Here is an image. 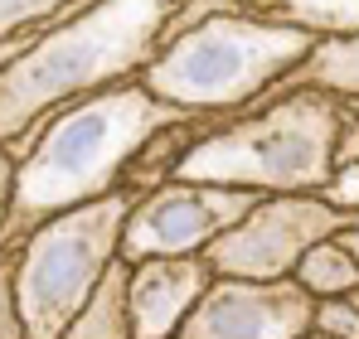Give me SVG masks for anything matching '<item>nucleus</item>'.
<instances>
[{"mask_svg":"<svg viewBox=\"0 0 359 339\" xmlns=\"http://www.w3.org/2000/svg\"><path fill=\"white\" fill-rule=\"evenodd\" d=\"M189 121H214V116L165 107L141 83H121L44 121L29 141L10 146V155L20 160V174H15L10 219L0 233V262L20 257L29 237L54 219L121 194L131 165L165 131L189 126Z\"/></svg>","mask_w":359,"mask_h":339,"instance_id":"1","label":"nucleus"},{"mask_svg":"<svg viewBox=\"0 0 359 339\" xmlns=\"http://www.w3.org/2000/svg\"><path fill=\"white\" fill-rule=\"evenodd\" d=\"M175 0H107L88 5L59 29H49L25 58L0 73V146H20L39 131V121L136 83L165 54V29L175 20Z\"/></svg>","mask_w":359,"mask_h":339,"instance_id":"2","label":"nucleus"},{"mask_svg":"<svg viewBox=\"0 0 359 339\" xmlns=\"http://www.w3.org/2000/svg\"><path fill=\"white\" fill-rule=\"evenodd\" d=\"M320 39L257 15V5H224L214 20L175 39L136 83L180 112L243 116L262 92L316 54Z\"/></svg>","mask_w":359,"mask_h":339,"instance_id":"3","label":"nucleus"},{"mask_svg":"<svg viewBox=\"0 0 359 339\" xmlns=\"http://www.w3.org/2000/svg\"><path fill=\"white\" fill-rule=\"evenodd\" d=\"M345 102L325 92H297L257 116H238L224 131L194 141L170 179L248 189L262 199L325 194L335 179V146L345 126Z\"/></svg>","mask_w":359,"mask_h":339,"instance_id":"4","label":"nucleus"},{"mask_svg":"<svg viewBox=\"0 0 359 339\" xmlns=\"http://www.w3.org/2000/svg\"><path fill=\"white\" fill-rule=\"evenodd\" d=\"M136 199L141 194L121 189L102 204L63 214L29 237L15 272L25 339H63L73 330V320L97 296L102 277L121 262V237H126V219Z\"/></svg>","mask_w":359,"mask_h":339,"instance_id":"5","label":"nucleus"},{"mask_svg":"<svg viewBox=\"0 0 359 339\" xmlns=\"http://www.w3.org/2000/svg\"><path fill=\"white\" fill-rule=\"evenodd\" d=\"M355 219L330 209L320 194L262 199L229 237H219L204 252V262L224 282H287V277H297L311 247L345 237Z\"/></svg>","mask_w":359,"mask_h":339,"instance_id":"6","label":"nucleus"},{"mask_svg":"<svg viewBox=\"0 0 359 339\" xmlns=\"http://www.w3.org/2000/svg\"><path fill=\"white\" fill-rule=\"evenodd\" d=\"M257 204H262V194H248V189L165 179L161 189L136 199V209L126 219V237H121V262L141 267V262H161V257H204Z\"/></svg>","mask_w":359,"mask_h":339,"instance_id":"7","label":"nucleus"},{"mask_svg":"<svg viewBox=\"0 0 359 339\" xmlns=\"http://www.w3.org/2000/svg\"><path fill=\"white\" fill-rule=\"evenodd\" d=\"M320 300L297 282H214L180 339H306Z\"/></svg>","mask_w":359,"mask_h":339,"instance_id":"8","label":"nucleus"},{"mask_svg":"<svg viewBox=\"0 0 359 339\" xmlns=\"http://www.w3.org/2000/svg\"><path fill=\"white\" fill-rule=\"evenodd\" d=\"M219 272L204 257H161L131 267V325L136 339H180Z\"/></svg>","mask_w":359,"mask_h":339,"instance_id":"9","label":"nucleus"},{"mask_svg":"<svg viewBox=\"0 0 359 339\" xmlns=\"http://www.w3.org/2000/svg\"><path fill=\"white\" fill-rule=\"evenodd\" d=\"M297 92H325V97H335L345 107H359V34L355 39H320L316 54L306 58L297 73H287L272 92H262L243 116L267 112V107H277V102H287Z\"/></svg>","mask_w":359,"mask_h":339,"instance_id":"10","label":"nucleus"},{"mask_svg":"<svg viewBox=\"0 0 359 339\" xmlns=\"http://www.w3.org/2000/svg\"><path fill=\"white\" fill-rule=\"evenodd\" d=\"M63 339H136V325H131V267L117 262L97 296L88 300V310L73 320V330Z\"/></svg>","mask_w":359,"mask_h":339,"instance_id":"11","label":"nucleus"},{"mask_svg":"<svg viewBox=\"0 0 359 339\" xmlns=\"http://www.w3.org/2000/svg\"><path fill=\"white\" fill-rule=\"evenodd\" d=\"M257 15L292 25L311 39H355L359 34V0H277V5H257Z\"/></svg>","mask_w":359,"mask_h":339,"instance_id":"12","label":"nucleus"},{"mask_svg":"<svg viewBox=\"0 0 359 339\" xmlns=\"http://www.w3.org/2000/svg\"><path fill=\"white\" fill-rule=\"evenodd\" d=\"M297 282L316 296V300H345L359 291V262L345 247V237H330L320 247L306 252V262L297 267Z\"/></svg>","mask_w":359,"mask_h":339,"instance_id":"13","label":"nucleus"},{"mask_svg":"<svg viewBox=\"0 0 359 339\" xmlns=\"http://www.w3.org/2000/svg\"><path fill=\"white\" fill-rule=\"evenodd\" d=\"M73 15H78V5H68V0H0V44L49 34Z\"/></svg>","mask_w":359,"mask_h":339,"instance_id":"14","label":"nucleus"},{"mask_svg":"<svg viewBox=\"0 0 359 339\" xmlns=\"http://www.w3.org/2000/svg\"><path fill=\"white\" fill-rule=\"evenodd\" d=\"M15 272L20 257L0 262V339H25V315H20V296H15Z\"/></svg>","mask_w":359,"mask_h":339,"instance_id":"15","label":"nucleus"},{"mask_svg":"<svg viewBox=\"0 0 359 339\" xmlns=\"http://www.w3.org/2000/svg\"><path fill=\"white\" fill-rule=\"evenodd\" d=\"M316 330L330 339H359V310L355 300L345 296V300H320V310H316Z\"/></svg>","mask_w":359,"mask_h":339,"instance_id":"16","label":"nucleus"},{"mask_svg":"<svg viewBox=\"0 0 359 339\" xmlns=\"http://www.w3.org/2000/svg\"><path fill=\"white\" fill-rule=\"evenodd\" d=\"M330 209H340V214H350V219H359V165H345L335 170V179H330V189L320 194Z\"/></svg>","mask_w":359,"mask_h":339,"instance_id":"17","label":"nucleus"},{"mask_svg":"<svg viewBox=\"0 0 359 339\" xmlns=\"http://www.w3.org/2000/svg\"><path fill=\"white\" fill-rule=\"evenodd\" d=\"M359 165V116L345 112V126H340V146H335V170Z\"/></svg>","mask_w":359,"mask_h":339,"instance_id":"18","label":"nucleus"},{"mask_svg":"<svg viewBox=\"0 0 359 339\" xmlns=\"http://www.w3.org/2000/svg\"><path fill=\"white\" fill-rule=\"evenodd\" d=\"M15 174H20V160L0 146V233H5V219H10V199H15Z\"/></svg>","mask_w":359,"mask_h":339,"instance_id":"19","label":"nucleus"},{"mask_svg":"<svg viewBox=\"0 0 359 339\" xmlns=\"http://www.w3.org/2000/svg\"><path fill=\"white\" fill-rule=\"evenodd\" d=\"M39 39H44V34H29V39H15V44H0V73H5V68H10L15 58H25V54H29V49H34Z\"/></svg>","mask_w":359,"mask_h":339,"instance_id":"20","label":"nucleus"},{"mask_svg":"<svg viewBox=\"0 0 359 339\" xmlns=\"http://www.w3.org/2000/svg\"><path fill=\"white\" fill-rule=\"evenodd\" d=\"M345 247H350V252H355V262H359V219H355V228H350V233H345Z\"/></svg>","mask_w":359,"mask_h":339,"instance_id":"21","label":"nucleus"},{"mask_svg":"<svg viewBox=\"0 0 359 339\" xmlns=\"http://www.w3.org/2000/svg\"><path fill=\"white\" fill-rule=\"evenodd\" d=\"M306 339H330V335H320V330H311V335H306Z\"/></svg>","mask_w":359,"mask_h":339,"instance_id":"22","label":"nucleus"},{"mask_svg":"<svg viewBox=\"0 0 359 339\" xmlns=\"http://www.w3.org/2000/svg\"><path fill=\"white\" fill-rule=\"evenodd\" d=\"M350 300H355V310H359V291H355V296H350Z\"/></svg>","mask_w":359,"mask_h":339,"instance_id":"23","label":"nucleus"},{"mask_svg":"<svg viewBox=\"0 0 359 339\" xmlns=\"http://www.w3.org/2000/svg\"><path fill=\"white\" fill-rule=\"evenodd\" d=\"M350 112H355V116H359V107H350Z\"/></svg>","mask_w":359,"mask_h":339,"instance_id":"24","label":"nucleus"}]
</instances>
